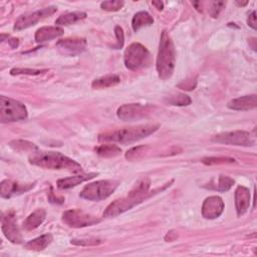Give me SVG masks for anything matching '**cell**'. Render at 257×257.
Instances as JSON below:
<instances>
[{"instance_id": "6da1fadb", "label": "cell", "mask_w": 257, "mask_h": 257, "mask_svg": "<svg viewBox=\"0 0 257 257\" xmlns=\"http://www.w3.org/2000/svg\"><path fill=\"white\" fill-rule=\"evenodd\" d=\"M173 182V180L169 183H167L163 188L154 190L153 192H150V185L151 181L149 178H143L138 181V183L135 185V187L127 193V195L123 198L116 199L113 202H111L103 212V217L109 218V217H115L130 209H132L134 206L142 203L144 200L150 198L152 195L157 193L158 191H163L167 187L170 186V184Z\"/></svg>"}, {"instance_id": "7a4b0ae2", "label": "cell", "mask_w": 257, "mask_h": 257, "mask_svg": "<svg viewBox=\"0 0 257 257\" xmlns=\"http://www.w3.org/2000/svg\"><path fill=\"white\" fill-rule=\"evenodd\" d=\"M32 165L49 170H67L73 173L82 171L81 166L74 160L57 152H38L34 151L29 157Z\"/></svg>"}, {"instance_id": "3957f363", "label": "cell", "mask_w": 257, "mask_h": 257, "mask_svg": "<svg viewBox=\"0 0 257 257\" xmlns=\"http://www.w3.org/2000/svg\"><path fill=\"white\" fill-rule=\"evenodd\" d=\"M175 60L176 54L174 43L168 32L165 30L162 32L161 35L159 52L156 63L157 71L161 79L165 80L172 76L175 68Z\"/></svg>"}, {"instance_id": "277c9868", "label": "cell", "mask_w": 257, "mask_h": 257, "mask_svg": "<svg viewBox=\"0 0 257 257\" xmlns=\"http://www.w3.org/2000/svg\"><path fill=\"white\" fill-rule=\"evenodd\" d=\"M158 128V124H143L133 127H126L101 134L98 136V141L127 144L147 138L148 136L155 133Z\"/></svg>"}, {"instance_id": "5b68a950", "label": "cell", "mask_w": 257, "mask_h": 257, "mask_svg": "<svg viewBox=\"0 0 257 257\" xmlns=\"http://www.w3.org/2000/svg\"><path fill=\"white\" fill-rule=\"evenodd\" d=\"M119 182L115 180H100L87 184L79 196L89 201H100L109 197L117 188Z\"/></svg>"}, {"instance_id": "8992f818", "label": "cell", "mask_w": 257, "mask_h": 257, "mask_svg": "<svg viewBox=\"0 0 257 257\" xmlns=\"http://www.w3.org/2000/svg\"><path fill=\"white\" fill-rule=\"evenodd\" d=\"M27 117L26 106L20 101L1 95L0 97V120L11 122L22 120Z\"/></svg>"}, {"instance_id": "52a82bcc", "label": "cell", "mask_w": 257, "mask_h": 257, "mask_svg": "<svg viewBox=\"0 0 257 257\" xmlns=\"http://www.w3.org/2000/svg\"><path fill=\"white\" fill-rule=\"evenodd\" d=\"M123 60L126 68L136 70L145 67L150 63L151 54L143 44L134 42L124 50Z\"/></svg>"}, {"instance_id": "ba28073f", "label": "cell", "mask_w": 257, "mask_h": 257, "mask_svg": "<svg viewBox=\"0 0 257 257\" xmlns=\"http://www.w3.org/2000/svg\"><path fill=\"white\" fill-rule=\"evenodd\" d=\"M212 141L219 144L251 147L255 144L254 137L245 131H234L228 133H221L212 138Z\"/></svg>"}, {"instance_id": "9c48e42d", "label": "cell", "mask_w": 257, "mask_h": 257, "mask_svg": "<svg viewBox=\"0 0 257 257\" xmlns=\"http://www.w3.org/2000/svg\"><path fill=\"white\" fill-rule=\"evenodd\" d=\"M63 222L72 228H82L97 224L100 222V219L92 216L90 214L84 213L78 209L67 210L62 214Z\"/></svg>"}, {"instance_id": "30bf717a", "label": "cell", "mask_w": 257, "mask_h": 257, "mask_svg": "<svg viewBox=\"0 0 257 257\" xmlns=\"http://www.w3.org/2000/svg\"><path fill=\"white\" fill-rule=\"evenodd\" d=\"M154 107L149 104L126 103L118 107L117 117L121 120H136L148 116L153 112Z\"/></svg>"}, {"instance_id": "8fae6325", "label": "cell", "mask_w": 257, "mask_h": 257, "mask_svg": "<svg viewBox=\"0 0 257 257\" xmlns=\"http://www.w3.org/2000/svg\"><path fill=\"white\" fill-rule=\"evenodd\" d=\"M56 10H57V8L55 6H48V7L42 8V9L34 11V12L23 14L15 21L13 28H14V30L26 29L30 26L35 25L38 21L52 15L54 12H56Z\"/></svg>"}, {"instance_id": "7c38bea8", "label": "cell", "mask_w": 257, "mask_h": 257, "mask_svg": "<svg viewBox=\"0 0 257 257\" xmlns=\"http://www.w3.org/2000/svg\"><path fill=\"white\" fill-rule=\"evenodd\" d=\"M1 228L5 237L14 244L22 243V236L17 226L14 212L9 211L2 215L1 218Z\"/></svg>"}, {"instance_id": "4fadbf2b", "label": "cell", "mask_w": 257, "mask_h": 257, "mask_svg": "<svg viewBox=\"0 0 257 257\" xmlns=\"http://www.w3.org/2000/svg\"><path fill=\"white\" fill-rule=\"evenodd\" d=\"M56 49L59 53L67 56L81 54L86 49V40L84 38H65L56 42Z\"/></svg>"}, {"instance_id": "5bb4252c", "label": "cell", "mask_w": 257, "mask_h": 257, "mask_svg": "<svg viewBox=\"0 0 257 257\" xmlns=\"http://www.w3.org/2000/svg\"><path fill=\"white\" fill-rule=\"evenodd\" d=\"M224 210V202L218 196H211L205 199L202 206V215L206 219L218 218Z\"/></svg>"}, {"instance_id": "9a60e30c", "label": "cell", "mask_w": 257, "mask_h": 257, "mask_svg": "<svg viewBox=\"0 0 257 257\" xmlns=\"http://www.w3.org/2000/svg\"><path fill=\"white\" fill-rule=\"evenodd\" d=\"M34 187L33 184H20L11 180H4L0 184V195L2 198L8 199L15 195L25 193Z\"/></svg>"}, {"instance_id": "2e32d148", "label": "cell", "mask_w": 257, "mask_h": 257, "mask_svg": "<svg viewBox=\"0 0 257 257\" xmlns=\"http://www.w3.org/2000/svg\"><path fill=\"white\" fill-rule=\"evenodd\" d=\"M235 206L238 216H241L247 212L250 206V192L244 186L237 187L235 191Z\"/></svg>"}, {"instance_id": "e0dca14e", "label": "cell", "mask_w": 257, "mask_h": 257, "mask_svg": "<svg viewBox=\"0 0 257 257\" xmlns=\"http://www.w3.org/2000/svg\"><path fill=\"white\" fill-rule=\"evenodd\" d=\"M257 105V95L250 94L244 95L230 100L227 106L234 110H249L255 108Z\"/></svg>"}, {"instance_id": "ac0fdd59", "label": "cell", "mask_w": 257, "mask_h": 257, "mask_svg": "<svg viewBox=\"0 0 257 257\" xmlns=\"http://www.w3.org/2000/svg\"><path fill=\"white\" fill-rule=\"evenodd\" d=\"M63 34V30L57 26H43L39 28L35 33V41L42 43L51 39L57 38Z\"/></svg>"}, {"instance_id": "d6986e66", "label": "cell", "mask_w": 257, "mask_h": 257, "mask_svg": "<svg viewBox=\"0 0 257 257\" xmlns=\"http://www.w3.org/2000/svg\"><path fill=\"white\" fill-rule=\"evenodd\" d=\"M97 176V173H90V174H81V175H77V176H73V177H67V178H63L57 181V187L59 189L62 190H66V189H70L72 187L77 186L78 184L85 182L87 180L92 179L93 177Z\"/></svg>"}, {"instance_id": "ffe728a7", "label": "cell", "mask_w": 257, "mask_h": 257, "mask_svg": "<svg viewBox=\"0 0 257 257\" xmlns=\"http://www.w3.org/2000/svg\"><path fill=\"white\" fill-rule=\"evenodd\" d=\"M46 217V212L44 209H38L36 211H34L33 213H31L26 220L24 221V228L28 231L33 230L35 228H37L39 225L42 224V222L44 221Z\"/></svg>"}, {"instance_id": "44dd1931", "label": "cell", "mask_w": 257, "mask_h": 257, "mask_svg": "<svg viewBox=\"0 0 257 257\" xmlns=\"http://www.w3.org/2000/svg\"><path fill=\"white\" fill-rule=\"evenodd\" d=\"M52 241V236L50 234H43L33 240L28 241L24 247L28 250H33V251H41L45 249Z\"/></svg>"}, {"instance_id": "7402d4cb", "label": "cell", "mask_w": 257, "mask_h": 257, "mask_svg": "<svg viewBox=\"0 0 257 257\" xmlns=\"http://www.w3.org/2000/svg\"><path fill=\"white\" fill-rule=\"evenodd\" d=\"M154 23L153 17L146 11H140L136 13L132 20V26L135 31H138L144 26H148Z\"/></svg>"}, {"instance_id": "603a6c76", "label": "cell", "mask_w": 257, "mask_h": 257, "mask_svg": "<svg viewBox=\"0 0 257 257\" xmlns=\"http://www.w3.org/2000/svg\"><path fill=\"white\" fill-rule=\"evenodd\" d=\"M119 77L116 74H110L105 75L100 78L94 79L91 83V86L95 89H101V88H107L110 86H114L119 82Z\"/></svg>"}, {"instance_id": "cb8c5ba5", "label": "cell", "mask_w": 257, "mask_h": 257, "mask_svg": "<svg viewBox=\"0 0 257 257\" xmlns=\"http://www.w3.org/2000/svg\"><path fill=\"white\" fill-rule=\"evenodd\" d=\"M86 17V13L85 12H80V11H75V12H69L66 14H62L60 15L56 21L55 24L58 25H69V24H73L79 20H82Z\"/></svg>"}, {"instance_id": "d4e9b609", "label": "cell", "mask_w": 257, "mask_h": 257, "mask_svg": "<svg viewBox=\"0 0 257 257\" xmlns=\"http://www.w3.org/2000/svg\"><path fill=\"white\" fill-rule=\"evenodd\" d=\"M234 183H235V181L232 178H230L228 176L221 175V176H219L217 183L211 184L209 186H205V188L216 190L219 192H226L231 189V187L233 186Z\"/></svg>"}, {"instance_id": "484cf974", "label": "cell", "mask_w": 257, "mask_h": 257, "mask_svg": "<svg viewBox=\"0 0 257 257\" xmlns=\"http://www.w3.org/2000/svg\"><path fill=\"white\" fill-rule=\"evenodd\" d=\"M95 152L100 157L111 158L118 156L121 153V150L116 145H100L95 148Z\"/></svg>"}, {"instance_id": "4316f807", "label": "cell", "mask_w": 257, "mask_h": 257, "mask_svg": "<svg viewBox=\"0 0 257 257\" xmlns=\"http://www.w3.org/2000/svg\"><path fill=\"white\" fill-rule=\"evenodd\" d=\"M167 102H169L170 104H173V105L183 106V105H189L191 103V98L187 94L179 93V94L169 97L167 99Z\"/></svg>"}, {"instance_id": "83f0119b", "label": "cell", "mask_w": 257, "mask_h": 257, "mask_svg": "<svg viewBox=\"0 0 257 257\" xmlns=\"http://www.w3.org/2000/svg\"><path fill=\"white\" fill-rule=\"evenodd\" d=\"M147 150V147L145 146H139V147H135V148H132L131 150H128L125 154V158L128 160V161H136V160H139L140 158L143 157V155L145 154Z\"/></svg>"}, {"instance_id": "f1b7e54d", "label": "cell", "mask_w": 257, "mask_h": 257, "mask_svg": "<svg viewBox=\"0 0 257 257\" xmlns=\"http://www.w3.org/2000/svg\"><path fill=\"white\" fill-rule=\"evenodd\" d=\"M10 147L13 148L14 150L31 151V153L37 150V148L34 146V144L29 143L27 141H13L10 143Z\"/></svg>"}, {"instance_id": "f546056e", "label": "cell", "mask_w": 257, "mask_h": 257, "mask_svg": "<svg viewBox=\"0 0 257 257\" xmlns=\"http://www.w3.org/2000/svg\"><path fill=\"white\" fill-rule=\"evenodd\" d=\"M202 163H204L205 165L231 164V163H235V160L228 157H210V158H204L202 160Z\"/></svg>"}, {"instance_id": "4dcf8cb0", "label": "cell", "mask_w": 257, "mask_h": 257, "mask_svg": "<svg viewBox=\"0 0 257 257\" xmlns=\"http://www.w3.org/2000/svg\"><path fill=\"white\" fill-rule=\"evenodd\" d=\"M124 2L123 1H117V0H108V1H103L100 3V7L103 10L106 11H117L121 9L123 6Z\"/></svg>"}, {"instance_id": "1f68e13d", "label": "cell", "mask_w": 257, "mask_h": 257, "mask_svg": "<svg viewBox=\"0 0 257 257\" xmlns=\"http://www.w3.org/2000/svg\"><path fill=\"white\" fill-rule=\"evenodd\" d=\"M47 71L46 69H31V68H13L10 70L12 75H19V74H28V75H37L41 72Z\"/></svg>"}, {"instance_id": "d6a6232c", "label": "cell", "mask_w": 257, "mask_h": 257, "mask_svg": "<svg viewBox=\"0 0 257 257\" xmlns=\"http://www.w3.org/2000/svg\"><path fill=\"white\" fill-rule=\"evenodd\" d=\"M101 241L96 238H88V239H73L71 240V244L78 246H93L100 244Z\"/></svg>"}, {"instance_id": "836d02e7", "label": "cell", "mask_w": 257, "mask_h": 257, "mask_svg": "<svg viewBox=\"0 0 257 257\" xmlns=\"http://www.w3.org/2000/svg\"><path fill=\"white\" fill-rule=\"evenodd\" d=\"M114 33H115V36H116V39H117V42L115 45L112 46V48L114 49H120L123 45V41H124V37H123V31H122V28L120 26H115L114 28Z\"/></svg>"}, {"instance_id": "e575fe53", "label": "cell", "mask_w": 257, "mask_h": 257, "mask_svg": "<svg viewBox=\"0 0 257 257\" xmlns=\"http://www.w3.org/2000/svg\"><path fill=\"white\" fill-rule=\"evenodd\" d=\"M225 2H213V6H212V8H211V11H210V13H211V15L213 16V17H217L218 16V14H219V12L222 10V8L225 6Z\"/></svg>"}, {"instance_id": "d590c367", "label": "cell", "mask_w": 257, "mask_h": 257, "mask_svg": "<svg viewBox=\"0 0 257 257\" xmlns=\"http://www.w3.org/2000/svg\"><path fill=\"white\" fill-rule=\"evenodd\" d=\"M247 23L251 28L256 29V11H252L251 14H249L248 19H247Z\"/></svg>"}, {"instance_id": "8d00e7d4", "label": "cell", "mask_w": 257, "mask_h": 257, "mask_svg": "<svg viewBox=\"0 0 257 257\" xmlns=\"http://www.w3.org/2000/svg\"><path fill=\"white\" fill-rule=\"evenodd\" d=\"M9 43L12 48H16L18 46V39L17 38H11L9 39Z\"/></svg>"}, {"instance_id": "74e56055", "label": "cell", "mask_w": 257, "mask_h": 257, "mask_svg": "<svg viewBox=\"0 0 257 257\" xmlns=\"http://www.w3.org/2000/svg\"><path fill=\"white\" fill-rule=\"evenodd\" d=\"M153 5L157 6V8H158L159 10H162V9H163V2H161V1H158V2L154 1V2H153Z\"/></svg>"}, {"instance_id": "f35d334b", "label": "cell", "mask_w": 257, "mask_h": 257, "mask_svg": "<svg viewBox=\"0 0 257 257\" xmlns=\"http://www.w3.org/2000/svg\"><path fill=\"white\" fill-rule=\"evenodd\" d=\"M248 2L247 1H245V2H236V4L238 5V6H244V5H246Z\"/></svg>"}]
</instances>
